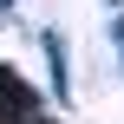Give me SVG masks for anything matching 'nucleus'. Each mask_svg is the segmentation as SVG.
I'll use <instances>...</instances> for the list:
<instances>
[{
    "label": "nucleus",
    "instance_id": "1",
    "mask_svg": "<svg viewBox=\"0 0 124 124\" xmlns=\"http://www.w3.org/2000/svg\"><path fill=\"white\" fill-rule=\"evenodd\" d=\"M39 52H46V65H52V98H72V72H65V39L46 26L39 33Z\"/></svg>",
    "mask_w": 124,
    "mask_h": 124
},
{
    "label": "nucleus",
    "instance_id": "2",
    "mask_svg": "<svg viewBox=\"0 0 124 124\" xmlns=\"http://www.w3.org/2000/svg\"><path fill=\"white\" fill-rule=\"evenodd\" d=\"M111 39H118V46H124V13H111Z\"/></svg>",
    "mask_w": 124,
    "mask_h": 124
},
{
    "label": "nucleus",
    "instance_id": "3",
    "mask_svg": "<svg viewBox=\"0 0 124 124\" xmlns=\"http://www.w3.org/2000/svg\"><path fill=\"white\" fill-rule=\"evenodd\" d=\"M105 7H111V13H124V0H105Z\"/></svg>",
    "mask_w": 124,
    "mask_h": 124
},
{
    "label": "nucleus",
    "instance_id": "4",
    "mask_svg": "<svg viewBox=\"0 0 124 124\" xmlns=\"http://www.w3.org/2000/svg\"><path fill=\"white\" fill-rule=\"evenodd\" d=\"M7 7H20V0H0V13H7Z\"/></svg>",
    "mask_w": 124,
    "mask_h": 124
}]
</instances>
